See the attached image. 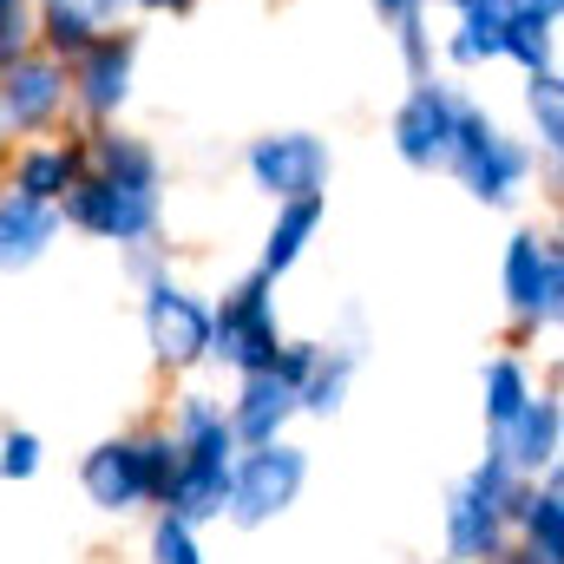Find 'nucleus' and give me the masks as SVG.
Returning <instances> with one entry per match:
<instances>
[{"mask_svg": "<svg viewBox=\"0 0 564 564\" xmlns=\"http://www.w3.org/2000/svg\"><path fill=\"white\" fill-rule=\"evenodd\" d=\"M177 486H171V506L184 525H204V519H224L230 506V466H237V433L224 421V408L210 394H184L177 401Z\"/></svg>", "mask_w": 564, "mask_h": 564, "instance_id": "obj_1", "label": "nucleus"}, {"mask_svg": "<svg viewBox=\"0 0 564 564\" xmlns=\"http://www.w3.org/2000/svg\"><path fill=\"white\" fill-rule=\"evenodd\" d=\"M532 144L512 139L492 112H479L473 99H459V119H453V144H446V164L440 171H453L486 210H499V204H512L519 191H525V177H532Z\"/></svg>", "mask_w": 564, "mask_h": 564, "instance_id": "obj_2", "label": "nucleus"}, {"mask_svg": "<svg viewBox=\"0 0 564 564\" xmlns=\"http://www.w3.org/2000/svg\"><path fill=\"white\" fill-rule=\"evenodd\" d=\"M519 506H525V479L499 453H486L466 473V486L453 492V506H446V545H453V558L499 564L506 558V525L519 519Z\"/></svg>", "mask_w": 564, "mask_h": 564, "instance_id": "obj_3", "label": "nucleus"}, {"mask_svg": "<svg viewBox=\"0 0 564 564\" xmlns=\"http://www.w3.org/2000/svg\"><path fill=\"white\" fill-rule=\"evenodd\" d=\"M282 348V322H276V276L250 270L243 282L224 289V302L210 308V361L237 368V375H257L270 368Z\"/></svg>", "mask_w": 564, "mask_h": 564, "instance_id": "obj_4", "label": "nucleus"}, {"mask_svg": "<svg viewBox=\"0 0 564 564\" xmlns=\"http://www.w3.org/2000/svg\"><path fill=\"white\" fill-rule=\"evenodd\" d=\"M59 217L86 237H106V243H144L158 230L164 204H158V184H144V177L79 171V184L59 197Z\"/></svg>", "mask_w": 564, "mask_h": 564, "instance_id": "obj_5", "label": "nucleus"}, {"mask_svg": "<svg viewBox=\"0 0 564 564\" xmlns=\"http://www.w3.org/2000/svg\"><path fill=\"white\" fill-rule=\"evenodd\" d=\"M302 479H308V453H302V446H289V440L237 446V466H230V506H224V512H230L243 532H257V525H270L276 512L295 506Z\"/></svg>", "mask_w": 564, "mask_h": 564, "instance_id": "obj_6", "label": "nucleus"}, {"mask_svg": "<svg viewBox=\"0 0 564 564\" xmlns=\"http://www.w3.org/2000/svg\"><path fill=\"white\" fill-rule=\"evenodd\" d=\"M506 308L525 322V328H552L564 308V250L552 230H519L506 243Z\"/></svg>", "mask_w": 564, "mask_h": 564, "instance_id": "obj_7", "label": "nucleus"}, {"mask_svg": "<svg viewBox=\"0 0 564 564\" xmlns=\"http://www.w3.org/2000/svg\"><path fill=\"white\" fill-rule=\"evenodd\" d=\"M144 335H151V355L164 368H191L210 355V308L171 276L144 282Z\"/></svg>", "mask_w": 564, "mask_h": 564, "instance_id": "obj_8", "label": "nucleus"}, {"mask_svg": "<svg viewBox=\"0 0 564 564\" xmlns=\"http://www.w3.org/2000/svg\"><path fill=\"white\" fill-rule=\"evenodd\" d=\"M328 171H335V151L315 139V132H270V139L250 144V177L276 204H289V197H322L328 191Z\"/></svg>", "mask_w": 564, "mask_h": 564, "instance_id": "obj_9", "label": "nucleus"}, {"mask_svg": "<svg viewBox=\"0 0 564 564\" xmlns=\"http://www.w3.org/2000/svg\"><path fill=\"white\" fill-rule=\"evenodd\" d=\"M453 119H459V93H453L446 79L421 73L414 93H408L401 112H394V151H401V164L440 171V164H446V144H453Z\"/></svg>", "mask_w": 564, "mask_h": 564, "instance_id": "obj_10", "label": "nucleus"}, {"mask_svg": "<svg viewBox=\"0 0 564 564\" xmlns=\"http://www.w3.org/2000/svg\"><path fill=\"white\" fill-rule=\"evenodd\" d=\"M132 66H139V33H132V26L93 33V46L73 59V99H79L93 119H112V112L132 99Z\"/></svg>", "mask_w": 564, "mask_h": 564, "instance_id": "obj_11", "label": "nucleus"}, {"mask_svg": "<svg viewBox=\"0 0 564 564\" xmlns=\"http://www.w3.org/2000/svg\"><path fill=\"white\" fill-rule=\"evenodd\" d=\"M59 106H66V66L59 59L20 53L0 73V132H40V126H53Z\"/></svg>", "mask_w": 564, "mask_h": 564, "instance_id": "obj_12", "label": "nucleus"}, {"mask_svg": "<svg viewBox=\"0 0 564 564\" xmlns=\"http://www.w3.org/2000/svg\"><path fill=\"white\" fill-rule=\"evenodd\" d=\"M492 453H499L519 479L552 473V466H558V401H552V394H525V408L492 433Z\"/></svg>", "mask_w": 564, "mask_h": 564, "instance_id": "obj_13", "label": "nucleus"}, {"mask_svg": "<svg viewBox=\"0 0 564 564\" xmlns=\"http://www.w3.org/2000/svg\"><path fill=\"white\" fill-rule=\"evenodd\" d=\"M230 433H237V446H263V440H282V426L295 421V388L282 381L276 368H257V375H243V388H237V401H230Z\"/></svg>", "mask_w": 564, "mask_h": 564, "instance_id": "obj_14", "label": "nucleus"}, {"mask_svg": "<svg viewBox=\"0 0 564 564\" xmlns=\"http://www.w3.org/2000/svg\"><path fill=\"white\" fill-rule=\"evenodd\" d=\"M59 204H33L20 191L0 197V270H33L46 257V243L59 237Z\"/></svg>", "mask_w": 564, "mask_h": 564, "instance_id": "obj_15", "label": "nucleus"}, {"mask_svg": "<svg viewBox=\"0 0 564 564\" xmlns=\"http://www.w3.org/2000/svg\"><path fill=\"white\" fill-rule=\"evenodd\" d=\"M79 486L99 512H132L144 506V479H139V459H132V440H99L79 466Z\"/></svg>", "mask_w": 564, "mask_h": 564, "instance_id": "obj_16", "label": "nucleus"}, {"mask_svg": "<svg viewBox=\"0 0 564 564\" xmlns=\"http://www.w3.org/2000/svg\"><path fill=\"white\" fill-rule=\"evenodd\" d=\"M86 171V144H33L13 158V191L33 204H59Z\"/></svg>", "mask_w": 564, "mask_h": 564, "instance_id": "obj_17", "label": "nucleus"}, {"mask_svg": "<svg viewBox=\"0 0 564 564\" xmlns=\"http://www.w3.org/2000/svg\"><path fill=\"white\" fill-rule=\"evenodd\" d=\"M322 230V197H289L276 204V224H270V237H263V276H282V270H295V257L308 250V237Z\"/></svg>", "mask_w": 564, "mask_h": 564, "instance_id": "obj_18", "label": "nucleus"}, {"mask_svg": "<svg viewBox=\"0 0 564 564\" xmlns=\"http://www.w3.org/2000/svg\"><path fill=\"white\" fill-rule=\"evenodd\" d=\"M33 33H40V46H46V59H79L86 46H93V33H99V20H93V7L86 0H40V13H33Z\"/></svg>", "mask_w": 564, "mask_h": 564, "instance_id": "obj_19", "label": "nucleus"}, {"mask_svg": "<svg viewBox=\"0 0 564 564\" xmlns=\"http://www.w3.org/2000/svg\"><path fill=\"white\" fill-rule=\"evenodd\" d=\"M519 525H525V552H532L539 564H558L564 558V492H558V479H545L539 492L525 486Z\"/></svg>", "mask_w": 564, "mask_h": 564, "instance_id": "obj_20", "label": "nucleus"}, {"mask_svg": "<svg viewBox=\"0 0 564 564\" xmlns=\"http://www.w3.org/2000/svg\"><path fill=\"white\" fill-rule=\"evenodd\" d=\"M348 381H355V355H348V348H322L315 368H308L302 388H295V414H335V408L348 401Z\"/></svg>", "mask_w": 564, "mask_h": 564, "instance_id": "obj_21", "label": "nucleus"}, {"mask_svg": "<svg viewBox=\"0 0 564 564\" xmlns=\"http://www.w3.org/2000/svg\"><path fill=\"white\" fill-rule=\"evenodd\" d=\"M86 171L158 184V151H151L144 139H126V132H93V139H86Z\"/></svg>", "mask_w": 564, "mask_h": 564, "instance_id": "obj_22", "label": "nucleus"}, {"mask_svg": "<svg viewBox=\"0 0 564 564\" xmlns=\"http://www.w3.org/2000/svg\"><path fill=\"white\" fill-rule=\"evenodd\" d=\"M499 59H512L519 73H545L552 66V26H539V20H525V13L506 7V20H499Z\"/></svg>", "mask_w": 564, "mask_h": 564, "instance_id": "obj_23", "label": "nucleus"}, {"mask_svg": "<svg viewBox=\"0 0 564 564\" xmlns=\"http://www.w3.org/2000/svg\"><path fill=\"white\" fill-rule=\"evenodd\" d=\"M132 459H139L144 499L171 506V486H177V466H184V453H177V433H144V440H132Z\"/></svg>", "mask_w": 564, "mask_h": 564, "instance_id": "obj_24", "label": "nucleus"}, {"mask_svg": "<svg viewBox=\"0 0 564 564\" xmlns=\"http://www.w3.org/2000/svg\"><path fill=\"white\" fill-rule=\"evenodd\" d=\"M525 112H532V132H539V151H558L564 144V93L558 73H525Z\"/></svg>", "mask_w": 564, "mask_h": 564, "instance_id": "obj_25", "label": "nucleus"}, {"mask_svg": "<svg viewBox=\"0 0 564 564\" xmlns=\"http://www.w3.org/2000/svg\"><path fill=\"white\" fill-rule=\"evenodd\" d=\"M499 20H506V13H459V26L446 33V59H453V66H486V59H499Z\"/></svg>", "mask_w": 564, "mask_h": 564, "instance_id": "obj_26", "label": "nucleus"}, {"mask_svg": "<svg viewBox=\"0 0 564 564\" xmlns=\"http://www.w3.org/2000/svg\"><path fill=\"white\" fill-rule=\"evenodd\" d=\"M525 394H532V381H525V368L512 361V355H499L492 368H486V426L499 433V426L512 421L519 408H525Z\"/></svg>", "mask_w": 564, "mask_h": 564, "instance_id": "obj_27", "label": "nucleus"}, {"mask_svg": "<svg viewBox=\"0 0 564 564\" xmlns=\"http://www.w3.org/2000/svg\"><path fill=\"white\" fill-rule=\"evenodd\" d=\"M151 564H204V552H197V525H184L177 512H164V519L151 525Z\"/></svg>", "mask_w": 564, "mask_h": 564, "instance_id": "obj_28", "label": "nucleus"}, {"mask_svg": "<svg viewBox=\"0 0 564 564\" xmlns=\"http://www.w3.org/2000/svg\"><path fill=\"white\" fill-rule=\"evenodd\" d=\"M33 473H40V433L13 426L0 440V479H33Z\"/></svg>", "mask_w": 564, "mask_h": 564, "instance_id": "obj_29", "label": "nucleus"}, {"mask_svg": "<svg viewBox=\"0 0 564 564\" xmlns=\"http://www.w3.org/2000/svg\"><path fill=\"white\" fill-rule=\"evenodd\" d=\"M26 40H33V13H26V7H7V13H0V73L26 53Z\"/></svg>", "mask_w": 564, "mask_h": 564, "instance_id": "obj_30", "label": "nucleus"}, {"mask_svg": "<svg viewBox=\"0 0 564 564\" xmlns=\"http://www.w3.org/2000/svg\"><path fill=\"white\" fill-rule=\"evenodd\" d=\"M394 26H401V53H408V73L421 79V73H426V26H421V13H401Z\"/></svg>", "mask_w": 564, "mask_h": 564, "instance_id": "obj_31", "label": "nucleus"}, {"mask_svg": "<svg viewBox=\"0 0 564 564\" xmlns=\"http://www.w3.org/2000/svg\"><path fill=\"white\" fill-rule=\"evenodd\" d=\"M512 13H525V20H539V26H558V13H564V0H506Z\"/></svg>", "mask_w": 564, "mask_h": 564, "instance_id": "obj_32", "label": "nucleus"}, {"mask_svg": "<svg viewBox=\"0 0 564 564\" xmlns=\"http://www.w3.org/2000/svg\"><path fill=\"white\" fill-rule=\"evenodd\" d=\"M86 7H93V20H119V13L139 7V0H86Z\"/></svg>", "mask_w": 564, "mask_h": 564, "instance_id": "obj_33", "label": "nucleus"}, {"mask_svg": "<svg viewBox=\"0 0 564 564\" xmlns=\"http://www.w3.org/2000/svg\"><path fill=\"white\" fill-rule=\"evenodd\" d=\"M453 13H506V0H446Z\"/></svg>", "mask_w": 564, "mask_h": 564, "instance_id": "obj_34", "label": "nucleus"}, {"mask_svg": "<svg viewBox=\"0 0 564 564\" xmlns=\"http://www.w3.org/2000/svg\"><path fill=\"white\" fill-rule=\"evenodd\" d=\"M375 7H381V13H388V20H401V13H421L426 0H375Z\"/></svg>", "mask_w": 564, "mask_h": 564, "instance_id": "obj_35", "label": "nucleus"}, {"mask_svg": "<svg viewBox=\"0 0 564 564\" xmlns=\"http://www.w3.org/2000/svg\"><path fill=\"white\" fill-rule=\"evenodd\" d=\"M139 7H151V13H184V7H197V0H139Z\"/></svg>", "mask_w": 564, "mask_h": 564, "instance_id": "obj_36", "label": "nucleus"}, {"mask_svg": "<svg viewBox=\"0 0 564 564\" xmlns=\"http://www.w3.org/2000/svg\"><path fill=\"white\" fill-rule=\"evenodd\" d=\"M512 558H519V564H539V558H532V552H512Z\"/></svg>", "mask_w": 564, "mask_h": 564, "instance_id": "obj_37", "label": "nucleus"}, {"mask_svg": "<svg viewBox=\"0 0 564 564\" xmlns=\"http://www.w3.org/2000/svg\"><path fill=\"white\" fill-rule=\"evenodd\" d=\"M7 7H26V0H0V13H7Z\"/></svg>", "mask_w": 564, "mask_h": 564, "instance_id": "obj_38", "label": "nucleus"}]
</instances>
